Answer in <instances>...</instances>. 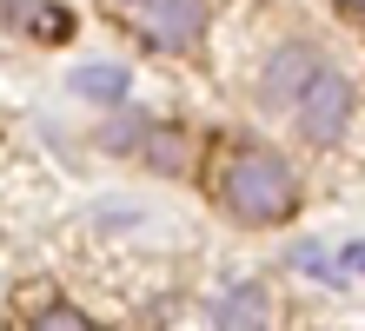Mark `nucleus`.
Instances as JSON below:
<instances>
[{"mask_svg": "<svg viewBox=\"0 0 365 331\" xmlns=\"http://www.w3.org/2000/svg\"><path fill=\"white\" fill-rule=\"evenodd\" d=\"M40 14H47V0H0V20H7V27H20V33H34Z\"/></svg>", "mask_w": 365, "mask_h": 331, "instance_id": "1a4fd4ad", "label": "nucleus"}, {"mask_svg": "<svg viewBox=\"0 0 365 331\" xmlns=\"http://www.w3.org/2000/svg\"><path fill=\"white\" fill-rule=\"evenodd\" d=\"M73 86H80L87 100H120V93H126V73H120V66H80Z\"/></svg>", "mask_w": 365, "mask_h": 331, "instance_id": "423d86ee", "label": "nucleus"}, {"mask_svg": "<svg viewBox=\"0 0 365 331\" xmlns=\"http://www.w3.org/2000/svg\"><path fill=\"white\" fill-rule=\"evenodd\" d=\"M34 40H47V47H60V40H73V14L60 7V0H47V14H40V27Z\"/></svg>", "mask_w": 365, "mask_h": 331, "instance_id": "6e6552de", "label": "nucleus"}, {"mask_svg": "<svg viewBox=\"0 0 365 331\" xmlns=\"http://www.w3.org/2000/svg\"><path fill=\"white\" fill-rule=\"evenodd\" d=\"M34 331H93V318L80 312V305H47V312L34 318Z\"/></svg>", "mask_w": 365, "mask_h": 331, "instance_id": "0eeeda50", "label": "nucleus"}, {"mask_svg": "<svg viewBox=\"0 0 365 331\" xmlns=\"http://www.w3.org/2000/svg\"><path fill=\"white\" fill-rule=\"evenodd\" d=\"M346 265H352V272H365V238H359V246H346Z\"/></svg>", "mask_w": 365, "mask_h": 331, "instance_id": "9b49d317", "label": "nucleus"}, {"mask_svg": "<svg viewBox=\"0 0 365 331\" xmlns=\"http://www.w3.org/2000/svg\"><path fill=\"white\" fill-rule=\"evenodd\" d=\"M352 80L346 73H332V66H319L312 73V86L299 93V132L306 140H339V132L352 126Z\"/></svg>", "mask_w": 365, "mask_h": 331, "instance_id": "f03ea898", "label": "nucleus"}, {"mask_svg": "<svg viewBox=\"0 0 365 331\" xmlns=\"http://www.w3.org/2000/svg\"><path fill=\"white\" fill-rule=\"evenodd\" d=\"M220 331H266V292H259V285H232V292H226Z\"/></svg>", "mask_w": 365, "mask_h": 331, "instance_id": "39448f33", "label": "nucleus"}, {"mask_svg": "<svg viewBox=\"0 0 365 331\" xmlns=\"http://www.w3.org/2000/svg\"><path fill=\"white\" fill-rule=\"evenodd\" d=\"M312 73H319L312 47H279V53L266 60V86H259V100H266V106H279V100L306 93V86H312Z\"/></svg>", "mask_w": 365, "mask_h": 331, "instance_id": "20e7f679", "label": "nucleus"}, {"mask_svg": "<svg viewBox=\"0 0 365 331\" xmlns=\"http://www.w3.org/2000/svg\"><path fill=\"white\" fill-rule=\"evenodd\" d=\"M332 7H346V14H365V0H332Z\"/></svg>", "mask_w": 365, "mask_h": 331, "instance_id": "f8f14e48", "label": "nucleus"}, {"mask_svg": "<svg viewBox=\"0 0 365 331\" xmlns=\"http://www.w3.org/2000/svg\"><path fill=\"white\" fill-rule=\"evenodd\" d=\"M292 265H299V272H319V278H339V272H332V258L319 252V246H299V252H292Z\"/></svg>", "mask_w": 365, "mask_h": 331, "instance_id": "9d476101", "label": "nucleus"}, {"mask_svg": "<svg viewBox=\"0 0 365 331\" xmlns=\"http://www.w3.org/2000/svg\"><path fill=\"white\" fill-rule=\"evenodd\" d=\"M220 199L246 226H286L299 212V172L272 146H232L220 159Z\"/></svg>", "mask_w": 365, "mask_h": 331, "instance_id": "f257e3e1", "label": "nucleus"}, {"mask_svg": "<svg viewBox=\"0 0 365 331\" xmlns=\"http://www.w3.org/2000/svg\"><path fill=\"white\" fill-rule=\"evenodd\" d=\"M206 27V0H146V20H140V40L153 53H180L192 47Z\"/></svg>", "mask_w": 365, "mask_h": 331, "instance_id": "7ed1b4c3", "label": "nucleus"}]
</instances>
